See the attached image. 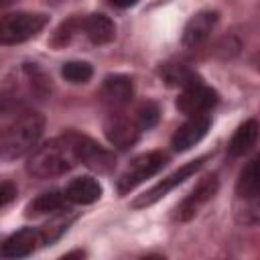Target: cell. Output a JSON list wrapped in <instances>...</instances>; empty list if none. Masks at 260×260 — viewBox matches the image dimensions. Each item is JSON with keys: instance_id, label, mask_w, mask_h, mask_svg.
<instances>
[{"instance_id": "cb8c5ba5", "label": "cell", "mask_w": 260, "mask_h": 260, "mask_svg": "<svg viewBox=\"0 0 260 260\" xmlns=\"http://www.w3.org/2000/svg\"><path fill=\"white\" fill-rule=\"evenodd\" d=\"M138 0H110V4L112 6H116V8H130V6H134Z\"/></svg>"}, {"instance_id": "277c9868", "label": "cell", "mask_w": 260, "mask_h": 260, "mask_svg": "<svg viewBox=\"0 0 260 260\" xmlns=\"http://www.w3.org/2000/svg\"><path fill=\"white\" fill-rule=\"evenodd\" d=\"M167 162V154H162L160 150H152V152H144L140 156H136L120 175L118 179V191L130 193L136 185H140L142 181L150 179L152 175H156Z\"/></svg>"}, {"instance_id": "8992f818", "label": "cell", "mask_w": 260, "mask_h": 260, "mask_svg": "<svg viewBox=\"0 0 260 260\" xmlns=\"http://www.w3.org/2000/svg\"><path fill=\"white\" fill-rule=\"evenodd\" d=\"M217 100L219 98H217L215 89H211L203 81H197V83L181 89V93L177 98V110L189 118L191 116H203L215 108Z\"/></svg>"}, {"instance_id": "ffe728a7", "label": "cell", "mask_w": 260, "mask_h": 260, "mask_svg": "<svg viewBox=\"0 0 260 260\" xmlns=\"http://www.w3.org/2000/svg\"><path fill=\"white\" fill-rule=\"evenodd\" d=\"M61 75L69 83H87L93 75V69L87 61H67L61 67Z\"/></svg>"}, {"instance_id": "d6986e66", "label": "cell", "mask_w": 260, "mask_h": 260, "mask_svg": "<svg viewBox=\"0 0 260 260\" xmlns=\"http://www.w3.org/2000/svg\"><path fill=\"white\" fill-rule=\"evenodd\" d=\"M160 77L169 85H175V87H181V89H185V87L201 81L199 75L193 69H189L185 63H165L160 67Z\"/></svg>"}, {"instance_id": "2e32d148", "label": "cell", "mask_w": 260, "mask_h": 260, "mask_svg": "<svg viewBox=\"0 0 260 260\" xmlns=\"http://www.w3.org/2000/svg\"><path fill=\"white\" fill-rule=\"evenodd\" d=\"M81 30L93 45H108L116 37V26L106 14H89L81 20Z\"/></svg>"}, {"instance_id": "9c48e42d", "label": "cell", "mask_w": 260, "mask_h": 260, "mask_svg": "<svg viewBox=\"0 0 260 260\" xmlns=\"http://www.w3.org/2000/svg\"><path fill=\"white\" fill-rule=\"evenodd\" d=\"M217 24V12L215 10H201L195 16L189 18L183 30V45L187 49H197L201 47L213 32Z\"/></svg>"}, {"instance_id": "603a6c76", "label": "cell", "mask_w": 260, "mask_h": 260, "mask_svg": "<svg viewBox=\"0 0 260 260\" xmlns=\"http://www.w3.org/2000/svg\"><path fill=\"white\" fill-rule=\"evenodd\" d=\"M14 197H16V185H12L10 181H4L0 185V205L6 207Z\"/></svg>"}, {"instance_id": "7c38bea8", "label": "cell", "mask_w": 260, "mask_h": 260, "mask_svg": "<svg viewBox=\"0 0 260 260\" xmlns=\"http://www.w3.org/2000/svg\"><path fill=\"white\" fill-rule=\"evenodd\" d=\"M104 130H106V136H108L110 144H114L120 150L130 148L138 140V134H140V128H138L136 120H128L120 114H112L108 118Z\"/></svg>"}, {"instance_id": "7a4b0ae2", "label": "cell", "mask_w": 260, "mask_h": 260, "mask_svg": "<svg viewBox=\"0 0 260 260\" xmlns=\"http://www.w3.org/2000/svg\"><path fill=\"white\" fill-rule=\"evenodd\" d=\"M77 162L73 144L69 134L61 138H53L28 154L26 173L37 179H53L67 173Z\"/></svg>"}, {"instance_id": "8fae6325", "label": "cell", "mask_w": 260, "mask_h": 260, "mask_svg": "<svg viewBox=\"0 0 260 260\" xmlns=\"http://www.w3.org/2000/svg\"><path fill=\"white\" fill-rule=\"evenodd\" d=\"M132 95H134V85L132 79L126 75H108L100 89L102 102L112 110H120L126 104H130Z\"/></svg>"}, {"instance_id": "9a60e30c", "label": "cell", "mask_w": 260, "mask_h": 260, "mask_svg": "<svg viewBox=\"0 0 260 260\" xmlns=\"http://www.w3.org/2000/svg\"><path fill=\"white\" fill-rule=\"evenodd\" d=\"M63 193L71 203L89 205L102 197V185L93 177H75L73 181H69Z\"/></svg>"}, {"instance_id": "ba28073f", "label": "cell", "mask_w": 260, "mask_h": 260, "mask_svg": "<svg viewBox=\"0 0 260 260\" xmlns=\"http://www.w3.org/2000/svg\"><path fill=\"white\" fill-rule=\"evenodd\" d=\"M238 201L252 209H260V156H254L242 171L236 183Z\"/></svg>"}, {"instance_id": "3957f363", "label": "cell", "mask_w": 260, "mask_h": 260, "mask_svg": "<svg viewBox=\"0 0 260 260\" xmlns=\"http://www.w3.org/2000/svg\"><path fill=\"white\" fill-rule=\"evenodd\" d=\"M49 22L43 12H8L0 20V41L2 45H16L37 37Z\"/></svg>"}, {"instance_id": "44dd1931", "label": "cell", "mask_w": 260, "mask_h": 260, "mask_svg": "<svg viewBox=\"0 0 260 260\" xmlns=\"http://www.w3.org/2000/svg\"><path fill=\"white\" fill-rule=\"evenodd\" d=\"M63 213V211H61ZM61 213H57V217L51 221V223H47L39 234H41V244H51V242H55L65 230H67V225L73 221V217H69V219H65Z\"/></svg>"}, {"instance_id": "5b68a950", "label": "cell", "mask_w": 260, "mask_h": 260, "mask_svg": "<svg viewBox=\"0 0 260 260\" xmlns=\"http://www.w3.org/2000/svg\"><path fill=\"white\" fill-rule=\"evenodd\" d=\"M69 138H71V144H73V152H75L77 162L85 165L87 169H91L95 173H108V171H112V167H114V154L108 148L100 146L93 138L83 136V134L71 132Z\"/></svg>"}, {"instance_id": "ac0fdd59", "label": "cell", "mask_w": 260, "mask_h": 260, "mask_svg": "<svg viewBox=\"0 0 260 260\" xmlns=\"http://www.w3.org/2000/svg\"><path fill=\"white\" fill-rule=\"evenodd\" d=\"M258 134H260V126H258V122L254 118H250L244 124H240L238 130L234 132L232 140H230V146H228L230 148V154L232 156H244L256 144Z\"/></svg>"}, {"instance_id": "30bf717a", "label": "cell", "mask_w": 260, "mask_h": 260, "mask_svg": "<svg viewBox=\"0 0 260 260\" xmlns=\"http://www.w3.org/2000/svg\"><path fill=\"white\" fill-rule=\"evenodd\" d=\"M217 187H219L217 177H205V179L181 201V205L177 207V219L189 221L191 217H195V213L217 193Z\"/></svg>"}, {"instance_id": "7402d4cb", "label": "cell", "mask_w": 260, "mask_h": 260, "mask_svg": "<svg viewBox=\"0 0 260 260\" xmlns=\"http://www.w3.org/2000/svg\"><path fill=\"white\" fill-rule=\"evenodd\" d=\"M158 106L154 102H144L136 112V124L140 130H148L158 122Z\"/></svg>"}, {"instance_id": "5bb4252c", "label": "cell", "mask_w": 260, "mask_h": 260, "mask_svg": "<svg viewBox=\"0 0 260 260\" xmlns=\"http://www.w3.org/2000/svg\"><path fill=\"white\" fill-rule=\"evenodd\" d=\"M37 244H41V234L32 228H22L4 240L0 254L2 258H24L32 254Z\"/></svg>"}, {"instance_id": "52a82bcc", "label": "cell", "mask_w": 260, "mask_h": 260, "mask_svg": "<svg viewBox=\"0 0 260 260\" xmlns=\"http://www.w3.org/2000/svg\"><path fill=\"white\" fill-rule=\"evenodd\" d=\"M205 158H207V156H199V158H195V160L183 165L181 169H177L175 173H171L169 177H165L162 181H158L154 187H150L146 193H142L132 205H134V207H148V205H154V203H156L158 199H162L169 191H173L177 185L185 183L191 175H195V173L201 169V165L205 162Z\"/></svg>"}, {"instance_id": "4fadbf2b", "label": "cell", "mask_w": 260, "mask_h": 260, "mask_svg": "<svg viewBox=\"0 0 260 260\" xmlns=\"http://www.w3.org/2000/svg\"><path fill=\"white\" fill-rule=\"evenodd\" d=\"M209 126H211V118H209L207 114H203V116H191V118H189L185 124H181V126L177 128V132L173 134V140H171L173 148L179 150V152L189 150L191 146H195V144L207 134Z\"/></svg>"}, {"instance_id": "6da1fadb", "label": "cell", "mask_w": 260, "mask_h": 260, "mask_svg": "<svg viewBox=\"0 0 260 260\" xmlns=\"http://www.w3.org/2000/svg\"><path fill=\"white\" fill-rule=\"evenodd\" d=\"M45 120L35 110H22L16 118L2 130L0 136V156L4 160L20 158L35 150L41 134H43Z\"/></svg>"}, {"instance_id": "d4e9b609", "label": "cell", "mask_w": 260, "mask_h": 260, "mask_svg": "<svg viewBox=\"0 0 260 260\" xmlns=\"http://www.w3.org/2000/svg\"><path fill=\"white\" fill-rule=\"evenodd\" d=\"M12 2H14V0H2V4H4V6H8V4H12Z\"/></svg>"}, {"instance_id": "e0dca14e", "label": "cell", "mask_w": 260, "mask_h": 260, "mask_svg": "<svg viewBox=\"0 0 260 260\" xmlns=\"http://www.w3.org/2000/svg\"><path fill=\"white\" fill-rule=\"evenodd\" d=\"M67 203H71L65 193L59 191H47L35 197L26 205V215L28 217H41V215H57L61 211H67Z\"/></svg>"}]
</instances>
